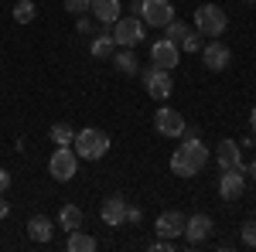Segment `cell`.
<instances>
[{
  "label": "cell",
  "mask_w": 256,
  "mask_h": 252,
  "mask_svg": "<svg viewBox=\"0 0 256 252\" xmlns=\"http://www.w3.org/2000/svg\"><path fill=\"white\" fill-rule=\"evenodd\" d=\"M89 3H92V0H65V10L79 17V14H89Z\"/></svg>",
  "instance_id": "484cf974"
},
{
  "label": "cell",
  "mask_w": 256,
  "mask_h": 252,
  "mask_svg": "<svg viewBox=\"0 0 256 252\" xmlns=\"http://www.w3.org/2000/svg\"><path fill=\"white\" fill-rule=\"evenodd\" d=\"M48 171H52V177L55 181H72L76 177V171H79V154L72 150V147H55V154H52V160H48Z\"/></svg>",
  "instance_id": "5b68a950"
},
{
  "label": "cell",
  "mask_w": 256,
  "mask_h": 252,
  "mask_svg": "<svg viewBox=\"0 0 256 252\" xmlns=\"http://www.w3.org/2000/svg\"><path fill=\"white\" fill-rule=\"evenodd\" d=\"M99 218H102L110 229L123 225V218H126V201H123V194H110V198L99 205Z\"/></svg>",
  "instance_id": "7c38bea8"
},
{
  "label": "cell",
  "mask_w": 256,
  "mask_h": 252,
  "mask_svg": "<svg viewBox=\"0 0 256 252\" xmlns=\"http://www.w3.org/2000/svg\"><path fill=\"white\" fill-rule=\"evenodd\" d=\"M96 246H99V242L92 239V235L79 232V229H76V232H68V249H72V252H92Z\"/></svg>",
  "instance_id": "44dd1931"
},
{
  "label": "cell",
  "mask_w": 256,
  "mask_h": 252,
  "mask_svg": "<svg viewBox=\"0 0 256 252\" xmlns=\"http://www.w3.org/2000/svg\"><path fill=\"white\" fill-rule=\"evenodd\" d=\"M229 58H232V51H229L218 38H212L208 44H202V61H205V68L222 72V68H229Z\"/></svg>",
  "instance_id": "30bf717a"
},
{
  "label": "cell",
  "mask_w": 256,
  "mask_h": 252,
  "mask_svg": "<svg viewBox=\"0 0 256 252\" xmlns=\"http://www.w3.org/2000/svg\"><path fill=\"white\" fill-rule=\"evenodd\" d=\"M140 20L144 24H150V27H168L171 20H174V7H171V0H144L140 3Z\"/></svg>",
  "instance_id": "52a82bcc"
},
{
  "label": "cell",
  "mask_w": 256,
  "mask_h": 252,
  "mask_svg": "<svg viewBox=\"0 0 256 252\" xmlns=\"http://www.w3.org/2000/svg\"><path fill=\"white\" fill-rule=\"evenodd\" d=\"M184 116L178 113V109H171V106H160L158 116H154V130H158L160 136H181L184 133Z\"/></svg>",
  "instance_id": "ba28073f"
},
{
  "label": "cell",
  "mask_w": 256,
  "mask_h": 252,
  "mask_svg": "<svg viewBox=\"0 0 256 252\" xmlns=\"http://www.w3.org/2000/svg\"><path fill=\"white\" fill-rule=\"evenodd\" d=\"M218 167H222V171L242 167V157H239V143L236 140H222V143H218Z\"/></svg>",
  "instance_id": "e0dca14e"
},
{
  "label": "cell",
  "mask_w": 256,
  "mask_h": 252,
  "mask_svg": "<svg viewBox=\"0 0 256 252\" xmlns=\"http://www.w3.org/2000/svg\"><path fill=\"white\" fill-rule=\"evenodd\" d=\"M7 188H10V174H7V171H4V167H0V194L7 191Z\"/></svg>",
  "instance_id": "f546056e"
},
{
  "label": "cell",
  "mask_w": 256,
  "mask_h": 252,
  "mask_svg": "<svg viewBox=\"0 0 256 252\" xmlns=\"http://www.w3.org/2000/svg\"><path fill=\"white\" fill-rule=\"evenodd\" d=\"M140 3H144V0H134V10H140Z\"/></svg>",
  "instance_id": "836d02e7"
},
{
  "label": "cell",
  "mask_w": 256,
  "mask_h": 252,
  "mask_svg": "<svg viewBox=\"0 0 256 252\" xmlns=\"http://www.w3.org/2000/svg\"><path fill=\"white\" fill-rule=\"evenodd\" d=\"M7 215H10V205H7V201H4V194H0V218H7Z\"/></svg>",
  "instance_id": "4dcf8cb0"
},
{
  "label": "cell",
  "mask_w": 256,
  "mask_h": 252,
  "mask_svg": "<svg viewBox=\"0 0 256 252\" xmlns=\"http://www.w3.org/2000/svg\"><path fill=\"white\" fill-rule=\"evenodd\" d=\"M72 150L82 157V160H99V157H106L110 150V133H102V130H79L76 140H72Z\"/></svg>",
  "instance_id": "3957f363"
},
{
  "label": "cell",
  "mask_w": 256,
  "mask_h": 252,
  "mask_svg": "<svg viewBox=\"0 0 256 252\" xmlns=\"http://www.w3.org/2000/svg\"><path fill=\"white\" fill-rule=\"evenodd\" d=\"M120 10H123L120 0H92V3H89V14H92L99 24H113V20L120 17Z\"/></svg>",
  "instance_id": "9a60e30c"
},
{
  "label": "cell",
  "mask_w": 256,
  "mask_h": 252,
  "mask_svg": "<svg viewBox=\"0 0 256 252\" xmlns=\"http://www.w3.org/2000/svg\"><path fill=\"white\" fill-rule=\"evenodd\" d=\"M123 222H134V225H137L140 222V208H130V205H126V218H123Z\"/></svg>",
  "instance_id": "f1b7e54d"
},
{
  "label": "cell",
  "mask_w": 256,
  "mask_h": 252,
  "mask_svg": "<svg viewBox=\"0 0 256 252\" xmlns=\"http://www.w3.org/2000/svg\"><path fill=\"white\" fill-rule=\"evenodd\" d=\"M246 167H232V171H226V174L218 177V194H222V201H239L242 198V188H246Z\"/></svg>",
  "instance_id": "9c48e42d"
},
{
  "label": "cell",
  "mask_w": 256,
  "mask_h": 252,
  "mask_svg": "<svg viewBox=\"0 0 256 252\" xmlns=\"http://www.w3.org/2000/svg\"><path fill=\"white\" fill-rule=\"evenodd\" d=\"M113 41H116L120 48H137L140 41H144V20H137V14L134 17H123L120 14L113 20Z\"/></svg>",
  "instance_id": "8992f818"
},
{
  "label": "cell",
  "mask_w": 256,
  "mask_h": 252,
  "mask_svg": "<svg viewBox=\"0 0 256 252\" xmlns=\"http://www.w3.org/2000/svg\"><path fill=\"white\" fill-rule=\"evenodd\" d=\"M178 48H184V51H202V34H198V31H188V38L181 41Z\"/></svg>",
  "instance_id": "d4e9b609"
},
{
  "label": "cell",
  "mask_w": 256,
  "mask_h": 252,
  "mask_svg": "<svg viewBox=\"0 0 256 252\" xmlns=\"http://www.w3.org/2000/svg\"><path fill=\"white\" fill-rule=\"evenodd\" d=\"M52 140H55L58 147H72V140H76V130H72L68 123H55V126H52Z\"/></svg>",
  "instance_id": "603a6c76"
},
{
  "label": "cell",
  "mask_w": 256,
  "mask_h": 252,
  "mask_svg": "<svg viewBox=\"0 0 256 252\" xmlns=\"http://www.w3.org/2000/svg\"><path fill=\"white\" fill-rule=\"evenodd\" d=\"M188 31H192V27H188V24H184V20H171V24H168V27H164V34H168V41H174V44H181V41L188 38Z\"/></svg>",
  "instance_id": "cb8c5ba5"
},
{
  "label": "cell",
  "mask_w": 256,
  "mask_h": 252,
  "mask_svg": "<svg viewBox=\"0 0 256 252\" xmlns=\"http://www.w3.org/2000/svg\"><path fill=\"white\" fill-rule=\"evenodd\" d=\"M184 222H188V218L181 212H164L158 218V235L160 239H178V235L184 232Z\"/></svg>",
  "instance_id": "5bb4252c"
},
{
  "label": "cell",
  "mask_w": 256,
  "mask_h": 252,
  "mask_svg": "<svg viewBox=\"0 0 256 252\" xmlns=\"http://www.w3.org/2000/svg\"><path fill=\"white\" fill-rule=\"evenodd\" d=\"M208 232H212V218L208 215H192L188 222H184V239H188V246H202L205 239H208Z\"/></svg>",
  "instance_id": "4fadbf2b"
},
{
  "label": "cell",
  "mask_w": 256,
  "mask_h": 252,
  "mask_svg": "<svg viewBox=\"0 0 256 252\" xmlns=\"http://www.w3.org/2000/svg\"><path fill=\"white\" fill-rule=\"evenodd\" d=\"M205 164H208V147L195 136V140H184L174 154H171V174L192 177V174H198Z\"/></svg>",
  "instance_id": "6da1fadb"
},
{
  "label": "cell",
  "mask_w": 256,
  "mask_h": 252,
  "mask_svg": "<svg viewBox=\"0 0 256 252\" xmlns=\"http://www.w3.org/2000/svg\"><path fill=\"white\" fill-rule=\"evenodd\" d=\"M250 174H253V181H256V160H253V164H250Z\"/></svg>",
  "instance_id": "d6a6232c"
},
{
  "label": "cell",
  "mask_w": 256,
  "mask_h": 252,
  "mask_svg": "<svg viewBox=\"0 0 256 252\" xmlns=\"http://www.w3.org/2000/svg\"><path fill=\"white\" fill-rule=\"evenodd\" d=\"M242 242H246L250 249H256V218H250V222L242 225Z\"/></svg>",
  "instance_id": "4316f807"
},
{
  "label": "cell",
  "mask_w": 256,
  "mask_h": 252,
  "mask_svg": "<svg viewBox=\"0 0 256 252\" xmlns=\"http://www.w3.org/2000/svg\"><path fill=\"white\" fill-rule=\"evenodd\" d=\"M178 58H181V48H178L174 41H168V38H160V41H154V48H150V61L158 65V68H174L178 65Z\"/></svg>",
  "instance_id": "8fae6325"
},
{
  "label": "cell",
  "mask_w": 256,
  "mask_h": 252,
  "mask_svg": "<svg viewBox=\"0 0 256 252\" xmlns=\"http://www.w3.org/2000/svg\"><path fill=\"white\" fill-rule=\"evenodd\" d=\"M76 27H79V34H89V31H92V20L86 17V14H79V20H76Z\"/></svg>",
  "instance_id": "83f0119b"
},
{
  "label": "cell",
  "mask_w": 256,
  "mask_h": 252,
  "mask_svg": "<svg viewBox=\"0 0 256 252\" xmlns=\"http://www.w3.org/2000/svg\"><path fill=\"white\" fill-rule=\"evenodd\" d=\"M58 225L65 229V232L82 229V208H79V205H65V208L58 212Z\"/></svg>",
  "instance_id": "ffe728a7"
},
{
  "label": "cell",
  "mask_w": 256,
  "mask_h": 252,
  "mask_svg": "<svg viewBox=\"0 0 256 252\" xmlns=\"http://www.w3.org/2000/svg\"><path fill=\"white\" fill-rule=\"evenodd\" d=\"M137 75H140V82L147 85V96L160 99V102L171 96V89H174V82H171V72H168V68H158L154 61H150L147 68H140Z\"/></svg>",
  "instance_id": "277c9868"
},
{
  "label": "cell",
  "mask_w": 256,
  "mask_h": 252,
  "mask_svg": "<svg viewBox=\"0 0 256 252\" xmlns=\"http://www.w3.org/2000/svg\"><path fill=\"white\" fill-rule=\"evenodd\" d=\"M113 65H116V72H123V75H137V72H140L134 48H120L116 55H113Z\"/></svg>",
  "instance_id": "ac0fdd59"
},
{
  "label": "cell",
  "mask_w": 256,
  "mask_h": 252,
  "mask_svg": "<svg viewBox=\"0 0 256 252\" xmlns=\"http://www.w3.org/2000/svg\"><path fill=\"white\" fill-rule=\"evenodd\" d=\"M28 235H31L34 242H52V235H55V222H52L48 215H34V218L28 222Z\"/></svg>",
  "instance_id": "2e32d148"
},
{
  "label": "cell",
  "mask_w": 256,
  "mask_h": 252,
  "mask_svg": "<svg viewBox=\"0 0 256 252\" xmlns=\"http://www.w3.org/2000/svg\"><path fill=\"white\" fill-rule=\"evenodd\" d=\"M226 27H229V17L218 3H202L195 10V31L202 38H222Z\"/></svg>",
  "instance_id": "7a4b0ae2"
},
{
  "label": "cell",
  "mask_w": 256,
  "mask_h": 252,
  "mask_svg": "<svg viewBox=\"0 0 256 252\" xmlns=\"http://www.w3.org/2000/svg\"><path fill=\"white\" fill-rule=\"evenodd\" d=\"M34 14H38V7H34L31 0H18V3H14V20H18V24H31Z\"/></svg>",
  "instance_id": "7402d4cb"
},
{
  "label": "cell",
  "mask_w": 256,
  "mask_h": 252,
  "mask_svg": "<svg viewBox=\"0 0 256 252\" xmlns=\"http://www.w3.org/2000/svg\"><path fill=\"white\" fill-rule=\"evenodd\" d=\"M250 126H253V133H256V106H253V113H250Z\"/></svg>",
  "instance_id": "1f68e13d"
},
{
  "label": "cell",
  "mask_w": 256,
  "mask_h": 252,
  "mask_svg": "<svg viewBox=\"0 0 256 252\" xmlns=\"http://www.w3.org/2000/svg\"><path fill=\"white\" fill-rule=\"evenodd\" d=\"M113 48H116V41H113L110 31H99L96 38H92V44H89L92 58H110V55H113Z\"/></svg>",
  "instance_id": "d6986e66"
}]
</instances>
